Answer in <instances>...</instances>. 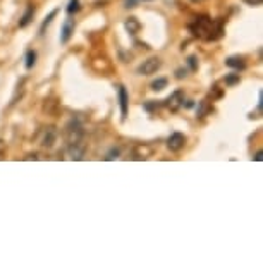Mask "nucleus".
I'll list each match as a JSON object with an SVG mask.
<instances>
[{
    "label": "nucleus",
    "mask_w": 263,
    "mask_h": 263,
    "mask_svg": "<svg viewBox=\"0 0 263 263\" xmlns=\"http://www.w3.org/2000/svg\"><path fill=\"white\" fill-rule=\"evenodd\" d=\"M66 140H67V145L71 143H78V141H83L84 140V129H83V124L78 121V119H72V121L67 122L66 126Z\"/></svg>",
    "instance_id": "obj_1"
},
{
    "label": "nucleus",
    "mask_w": 263,
    "mask_h": 263,
    "mask_svg": "<svg viewBox=\"0 0 263 263\" xmlns=\"http://www.w3.org/2000/svg\"><path fill=\"white\" fill-rule=\"evenodd\" d=\"M160 67H162L160 59L150 57V59H146L140 67H138V74H141V76H152V74H155Z\"/></svg>",
    "instance_id": "obj_2"
},
{
    "label": "nucleus",
    "mask_w": 263,
    "mask_h": 263,
    "mask_svg": "<svg viewBox=\"0 0 263 263\" xmlns=\"http://www.w3.org/2000/svg\"><path fill=\"white\" fill-rule=\"evenodd\" d=\"M84 155H86V143H84V140L67 145V157L71 158V160L79 162V160H83Z\"/></svg>",
    "instance_id": "obj_3"
},
{
    "label": "nucleus",
    "mask_w": 263,
    "mask_h": 263,
    "mask_svg": "<svg viewBox=\"0 0 263 263\" xmlns=\"http://www.w3.org/2000/svg\"><path fill=\"white\" fill-rule=\"evenodd\" d=\"M186 145V136L182 133H172L167 140V148L171 152H181Z\"/></svg>",
    "instance_id": "obj_4"
},
{
    "label": "nucleus",
    "mask_w": 263,
    "mask_h": 263,
    "mask_svg": "<svg viewBox=\"0 0 263 263\" xmlns=\"http://www.w3.org/2000/svg\"><path fill=\"white\" fill-rule=\"evenodd\" d=\"M117 97H119V107H121V116H122V119H126L127 112H129V93L126 88L119 86Z\"/></svg>",
    "instance_id": "obj_5"
},
{
    "label": "nucleus",
    "mask_w": 263,
    "mask_h": 263,
    "mask_svg": "<svg viewBox=\"0 0 263 263\" xmlns=\"http://www.w3.org/2000/svg\"><path fill=\"white\" fill-rule=\"evenodd\" d=\"M165 105L171 108L172 112H176L177 108H179L181 105H184V93H182L181 90H177V91H174L171 97L167 98V102H165Z\"/></svg>",
    "instance_id": "obj_6"
},
{
    "label": "nucleus",
    "mask_w": 263,
    "mask_h": 263,
    "mask_svg": "<svg viewBox=\"0 0 263 263\" xmlns=\"http://www.w3.org/2000/svg\"><path fill=\"white\" fill-rule=\"evenodd\" d=\"M55 141H57V129L53 126L45 127V131H43V138H42V146L43 148H52Z\"/></svg>",
    "instance_id": "obj_7"
},
{
    "label": "nucleus",
    "mask_w": 263,
    "mask_h": 263,
    "mask_svg": "<svg viewBox=\"0 0 263 263\" xmlns=\"http://www.w3.org/2000/svg\"><path fill=\"white\" fill-rule=\"evenodd\" d=\"M74 19H66V23H64L62 26V31H61V43H67L69 40H71L72 33H74Z\"/></svg>",
    "instance_id": "obj_8"
},
{
    "label": "nucleus",
    "mask_w": 263,
    "mask_h": 263,
    "mask_svg": "<svg viewBox=\"0 0 263 263\" xmlns=\"http://www.w3.org/2000/svg\"><path fill=\"white\" fill-rule=\"evenodd\" d=\"M148 157H152V148L146 145L136 146L135 152H133V158H135V160H146Z\"/></svg>",
    "instance_id": "obj_9"
},
{
    "label": "nucleus",
    "mask_w": 263,
    "mask_h": 263,
    "mask_svg": "<svg viewBox=\"0 0 263 263\" xmlns=\"http://www.w3.org/2000/svg\"><path fill=\"white\" fill-rule=\"evenodd\" d=\"M226 66L231 69H236V71H245L246 62H245V59H241V57H229L226 61Z\"/></svg>",
    "instance_id": "obj_10"
},
{
    "label": "nucleus",
    "mask_w": 263,
    "mask_h": 263,
    "mask_svg": "<svg viewBox=\"0 0 263 263\" xmlns=\"http://www.w3.org/2000/svg\"><path fill=\"white\" fill-rule=\"evenodd\" d=\"M33 16H34V6H33V4H28V7H26V12L23 14L21 21H19V28H26L28 24L31 23Z\"/></svg>",
    "instance_id": "obj_11"
},
{
    "label": "nucleus",
    "mask_w": 263,
    "mask_h": 263,
    "mask_svg": "<svg viewBox=\"0 0 263 263\" xmlns=\"http://www.w3.org/2000/svg\"><path fill=\"white\" fill-rule=\"evenodd\" d=\"M140 28H141V24L138 23L136 17H129L127 21H126V29L131 34H136L138 31H140Z\"/></svg>",
    "instance_id": "obj_12"
},
{
    "label": "nucleus",
    "mask_w": 263,
    "mask_h": 263,
    "mask_svg": "<svg viewBox=\"0 0 263 263\" xmlns=\"http://www.w3.org/2000/svg\"><path fill=\"white\" fill-rule=\"evenodd\" d=\"M167 84H168V81L165 78H158V79H155V81L152 83V90L153 91H162V90H165V88H167Z\"/></svg>",
    "instance_id": "obj_13"
},
{
    "label": "nucleus",
    "mask_w": 263,
    "mask_h": 263,
    "mask_svg": "<svg viewBox=\"0 0 263 263\" xmlns=\"http://www.w3.org/2000/svg\"><path fill=\"white\" fill-rule=\"evenodd\" d=\"M81 11V2L79 0H69V4H67V14H76Z\"/></svg>",
    "instance_id": "obj_14"
},
{
    "label": "nucleus",
    "mask_w": 263,
    "mask_h": 263,
    "mask_svg": "<svg viewBox=\"0 0 263 263\" xmlns=\"http://www.w3.org/2000/svg\"><path fill=\"white\" fill-rule=\"evenodd\" d=\"M26 69H33V66H34V62H36V52L34 50H28L26 52Z\"/></svg>",
    "instance_id": "obj_15"
},
{
    "label": "nucleus",
    "mask_w": 263,
    "mask_h": 263,
    "mask_svg": "<svg viewBox=\"0 0 263 263\" xmlns=\"http://www.w3.org/2000/svg\"><path fill=\"white\" fill-rule=\"evenodd\" d=\"M23 91H24V78L21 79V83L17 84V90H16V93H14V97H12V100H11V107L16 105V97L19 95V98H21L23 97Z\"/></svg>",
    "instance_id": "obj_16"
},
{
    "label": "nucleus",
    "mask_w": 263,
    "mask_h": 263,
    "mask_svg": "<svg viewBox=\"0 0 263 263\" xmlns=\"http://www.w3.org/2000/svg\"><path fill=\"white\" fill-rule=\"evenodd\" d=\"M55 16H57V11H52L50 14H48V17L45 19V21L42 23V28H40V33H43V31H45V28L48 26V24L52 23V19L55 17Z\"/></svg>",
    "instance_id": "obj_17"
},
{
    "label": "nucleus",
    "mask_w": 263,
    "mask_h": 263,
    "mask_svg": "<svg viewBox=\"0 0 263 263\" xmlns=\"http://www.w3.org/2000/svg\"><path fill=\"white\" fill-rule=\"evenodd\" d=\"M119 155H121V150L119 148H112L105 155V160H116V158H119Z\"/></svg>",
    "instance_id": "obj_18"
},
{
    "label": "nucleus",
    "mask_w": 263,
    "mask_h": 263,
    "mask_svg": "<svg viewBox=\"0 0 263 263\" xmlns=\"http://www.w3.org/2000/svg\"><path fill=\"white\" fill-rule=\"evenodd\" d=\"M236 83H239V74H229V76H226V84L232 86Z\"/></svg>",
    "instance_id": "obj_19"
},
{
    "label": "nucleus",
    "mask_w": 263,
    "mask_h": 263,
    "mask_svg": "<svg viewBox=\"0 0 263 263\" xmlns=\"http://www.w3.org/2000/svg\"><path fill=\"white\" fill-rule=\"evenodd\" d=\"M242 2L248 4V6H251V7H258L263 4V0H242Z\"/></svg>",
    "instance_id": "obj_20"
},
{
    "label": "nucleus",
    "mask_w": 263,
    "mask_h": 263,
    "mask_svg": "<svg viewBox=\"0 0 263 263\" xmlns=\"http://www.w3.org/2000/svg\"><path fill=\"white\" fill-rule=\"evenodd\" d=\"M187 62H190V67L193 69V71H196V69H198V66H196V57H190V61H187Z\"/></svg>",
    "instance_id": "obj_21"
},
{
    "label": "nucleus",
    "mask_w": 263,
    "mask_h": 263,
    "mask_svg": "<svg viewBox=\"0 0 263 263\" xmlns=\"http://www.w3.org/2000/svg\"><path fill=\"white\" fill-rule=\"evenodd\" d=\"M253 160H255V162H261V160H263V152H261V150H260V152H256V155L253 157Z\"/></svg>",
    "instance_id": "obj_22"
},
{
    "label": "nucleus",
    "mask_w": 263,
    "mask_h": 263,
    "mask_svg": "<svg viewBox=\"0 0 263 263\" xmlns=\"http://www.w3.org/2000/svg\"><path fill=\"white\" fill-rule=\"evenodd\" d=\"M38 158H40L38 153H31V155H28L26 158H24V160H38Z\"/></svg>",
    "instance_id": "obj_23"
},
{
    "label": "nucleus",
    "mask_w": 263,
    "mask_h": 263,
    "mask_svg": "<svg viewBox=\"0 0 263 263\" xmlns=\"http://www.w3.org/2000/svg\"><path fill=\"white\" fill-rule=\"evenodd\" d=\"M4 153H6V143H4L2 140H0V157H2Z\"/></svg>",
    "instance_id": "obj_24"
},
{
    "label": "nucleus",
    "mask_w": 263,
    "mask_h": 263,
    "mask_svg": "<svg viewBox=\"0 0 263 263\" xmlns=\"http://www.w3.org/2000/svg\"><path fill=\"white\" fill-rule=\"evenodd\" d=\"M176 76H177V78H179V79H182V78H184V76H186V69H184V71H182V69H179V71H177V72H176Z\"/></svg>",
    "instance_id": "obj_25"
},
{
    "label": "nucleus",
    "mask_w": 263,
    "mask_h": 263,
    "mask_svg": "<svg viewBox=\"0 0 263 263\" xmlns=\"http://www.w3.org/2000/svg\"><path fill=\"white\" fill-rule=\"evenodd\" d=\"M191 2H203V0H191Z\"/></svg>",
    "instance_id": "obj_26"
},
{
    "label": "nucleus",
    "mask_w": 263,
    "mask_h": 263,
    "mask_svg": "<svg viewBox=\"0 0 263 263\" xmlns=\"http://www.w3.org/2000/svg\"><path fill=\"white\" fill-rule=\"evenodd\" d=\"M140 2H141V0H140Z\"/></svg>",
    "instance_id": "obj_27"
}]
</instances>
